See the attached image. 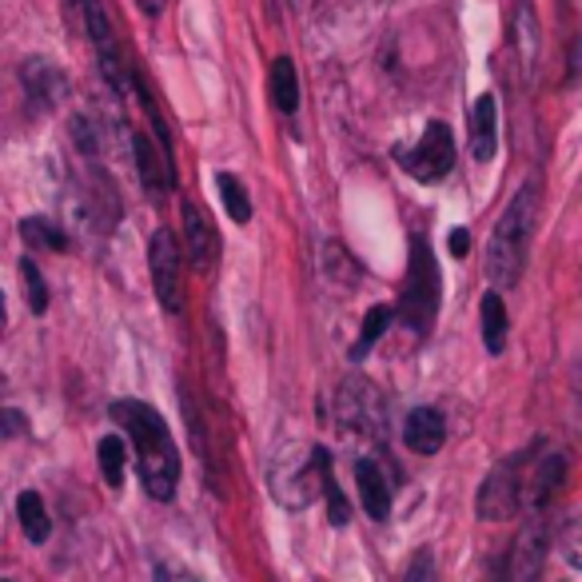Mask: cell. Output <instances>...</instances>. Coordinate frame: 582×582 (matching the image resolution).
<instances>
[{"instance_id": "1", "label": "cell", "mask_w": 582, "mask_h": 582, "mask_svg": "<svg viewBox=\"0 0 582 582\" xmlns=\"http://www.w3.org/2000/svg\"><path fill=\"white\" fill-rule=\"evenodd\" d=\"M112 419L128 431L136 448V467H140V483L152 499H172L180 483V455L172 443L164 419L140 399H116Z\"/></svg>"}, {"instance_id": "2", "label": "cell", "mask_w": 582, "mask_h": 582, "mask_svg": "<svg viewBox=\"0 0 582 582\" xmlns=\"http://www.w3.org/2000/svg\"><path fill=\"white\" fill-rule=\"evenodd\" d=\"M535 219H539V187L530 180V184H522L519 192H515V200H510L507 212H503V219H499V228L491 236L487 271L499 288H515V283H519L522 268H527Z\"/></svg>"}, {"instance_id": "3", "label": "cell", "mask_w": 582, "mask_h": 582, "mask_svg": "<svg viewBox=\"0 0 582 582\" xmlns=\"http://www.w3.org/2000/svg\"><path fill=\"white\" fill-rule=\"evenodd\" d=\"M327 467H332V455L323 448H283L280 455L271 459L268 487L280 507L303 510L320 499Z\"/></svg>"}, {"instance_id": "4", "label": "cell", "mask_w": 582, "mask_h": 582, "mask_svg": "<svg viewBox=\"0 0 582 582\" xmlns=\"http://www.w3.org/2000/svg\"><path fill=\"white\" fill-rule=\"evenodd\" d=\"M439 263L431 256V244L423 236L411 244V263H407V283L399 291V315L416 335L431 332V323L439 315Z\"/></svg>"}, {"instance_id": "5", "label": "cell", "mask_w": 582, "mask_h": 582, "mask_svg": "<svg viewBox=\"0 0 582 582\" xmlns=\"http://www.w3.org/2000/svg\"><path fill=\"white\" fill-rule=\"evenodd\" d=\"M148 268H152V288L164 312H184V256H180L176 236L160 228L148 244Z\"/></svg>"}, {"instance_id": "6", "label": "cell", "mask_w": 582, "mask_h": 582, "mask_svg": "<svg viewBox=\"0 0 582 582\" xmlns=\"http://www.w3.org/2000/svg\"><path fill=\"white\" fill-rule=\"evenodd\" d=\"M522 467H527V455H515V459H503L499 467L491 471L487 483L478 487V515L487 522H503L510 519L522 503Z\"/></svg>"}, {"instance_id": "7", "label": "cell", "mask_w": 582, "mask_h": 582, "mask_svg": "<svg viewBox=\"0 0 582 582\" xmlns=\"http://www.w3.org/2000/svg\"><path fill=\"white\" fill-rule=\"evenodd\" d=\"M407 176H416L419 184H439L443 176H451L455 168V140H451V128L431 120L427 132L419 136V144L403 157Z\"/></svg>"}, {"instance_id": "8", "label": "cell", "mask_w": 582, "mask_h": 582, "mask_svg": "<svg viewBox=\"0 0 582 582\" xmlns=\"http://www.w3.org/2000/svg\"><path fill=\"white\" fill-rule=\"evenodd\" d=\"M84 24H88V36H93L96 61H100V73L112 84L116 93H128V76H125V61H120V48H116L112 24L105 17V4L100 0H80Z\"/></svg>"}, {"instance_id": "9", "label": "cell", "mask_w": 582, "mask_h": 582, "mask_svg": "<svg viewBox=\"0 0 582 582\" xmlns=\"http://www.w3.org/2000/svg\"><path fill=\"white\" fill-rule=\"evenodd\" d=\"M184 239H187V256L196 263L200 271H208L219 256V236H216V224L212 216L200 204L184 200Z\"/></svg>"}, {"instance_id": "10", "label": "cell", "mask_w": 582, "mask_h": 582, "mask_svg": "<svg viewBox=\"0 0 582 582\" xmlns=\"http://www.w3.org/2000/svg\"><path fill=\"white\" fill-rule=\"evenodd\" d=\"M542 559H547V535H542L539 519H535L515 539V551H510V582H539Z\"/></svg>"}, {"instance_id": "11", "label": "cell", "mask_w": 582, "mask_h": 582, "mask_svg": "<svg viewBox=\"0 0 582 582\" xmlns=\"http://www.w3.org/2000/svg\"><path fill=\"white\" fill-rule=\"evenodd\" d=\"M443 439H448V423L439 416L435 407H416L403 423V443L416 455H435L443 448Z\"/></svg>"}, {"instance_id": "12", "label": "cell", "mask_w": 582, "mask_h": 582, "mask_svg": "<svg viewBox=\"0 0 582 582\" xmlns=\"http://www.w3.org/2000/svg\"><path fill=\"white\" fill-rule=\"evenodd\" d=\"M21 80L29 100H36L41 108H56L64 100V93H68V84H64L61 68L53 61H24Z\"/></svg>"}, {"instance_id": "13", "label": "cell", "mask_w": 582, "mask_h": 582, "mask_svg": "<svg viewBox=\"0 0 582 582\" xmlns=\"http://www.w3.org/2000/svg\"><path fill=\"white\" fill-rule=\"evenodd\" d=\"M355 483H359V499H364L367 515L371 519H387L391 515V487H387V478L375 459H359L355 463Z\"/></svg>"}, {"instance_id": "14", "label": "cell", "mask_w": 582, "mask_h": 582, "mask_svg": "<svg viewBox=\"0 0 582 582\" xmlns=\"http://www.w3.org/2000/svg\"><path fill=\"white\" fill-rule=\"evenodd\" d=\"M562 478H567V459L562 455H542L539 467H535V475L527 478V507L539 515V510H547V503L559 495Z\"/></svg>"}, {"instance_id": "15", "label": "cell", "mask_w": 582, "mask_h": 582, "mask_svg": "<svg viewBox=\"0 0 582 582\" xmlns=\"http://www.w3.org/2000/svg\"><path fill=\"white\" fill-rule=\"evenodd\" d=\"M499 152V140H495V96H478L475 108H471V157L475 164H491Z\"/></svg>"}, {"instance_id": "16", "label": "cell", "mask_w": 582, "mask_h": 582, "mask_svg": "<svg viewBox=\"0 0 582 582\" xmlns=\"http://www.w3.org/2000/svg\"><path fill=\"white\" fill-rule=\"evenodd\" d=\"M132 148H136V172H140L148 192H164V187H172V164H168V157H160L157 144H152L144 132L132 136Z\"/></svg>"}, {"instance_id": "17", "label": "cell", "mask_w": 582, "mask_h": 582, "mask_svg": "<svg viewBox=\"0 0 582 582\" xmlns=\"http://www.w3.org/2000/svg\"><path fill=\"white\" fill-rule=\"evenodd\" d=\"M478 312H483V320H478V327H483V344H487L491 355H503V347H507L510 320H507V308H503L499 291H487Z\"/></svg>"}, {"instance_id": "18", "label": "cell", "mask_w": 582, "mask_h": 582, "mask_svg": "<svg viewBox=\"0 0 582 582\" xmlns=\"http://www.w3.org/2000/svg\"><path fill=\"white\" fill-rule=\"evenodd\" d=\"M271 105L280 108V112H295L300 108V73H295V64L288 61V56H280V61L271 64Z\"/></svg>"}, {"instance_id": "19", "label": "cell", "mask_w": 582, "mask_h": 582, "mask_svg": "<svg viewBox=\"0 0 582 582\" xmlns=\"http://www.w3.org/2000/svg\"><path fill=\"white\" fill-rule=\"evenodd\" d=\"M17 515H21V527L32 542H44L53 535V522H48V510H44V499L36 491H21L17 499Z\"/></svg>"}, {"instance_id": "20", "label": "cell", "mask_w": 582, "mask_h": 582, "mask_svg": "<svg viewBox=\"0 0 582 582\" xmlns=\"http://www.w3.org/2000/svg\"><path fill=\"white\" fill-rule=\"evenodd\" d=\"M323 271L332 276L335 283H344V288H352L355 280H359V263H355V256L344 248V244H323Z\"/></svg>"}, {"instance_id": "21", "label": "cell", "mask_w": 582, "mask_h": 582, "mask_svg": "<svg viewBox=\"0 0 582 582\" xmlns=\"http://www.w3.org/2000/svg\"><path fill=\"white\" fill-rule=\"evenodd\" d=\"M216 187H219V196H224V208H228V216L236 219V224H248V219H251V200H248V192H244V184H239L231 172H219Z\"/></svg>"}, {"instance_id": "22", "label": "cell", "mask_w": 582, "mask_h": 582, "mask_svg": "<svg viewBox=\"0 0 582 582\" xmlns=\"http://www.w3.org/2000/svg\"><path fill=\"white\" fill-rule=\"evenodd\" d=\"M391 320H396V312L387 308V303H379V308H371L364 320V335H359V344L352 347V359H364L367 352H371L375 344H379V335L391 327Z\"/></svg>"}, {"instance_id": "23", "label": "cell", "mask_w": 582, "mask_h": 582, "mask_svg": "<svg viewBox=\"0 0 582 582\" xmlns=\"http://www.w3.org/2000/svg\"><path fill=\"white\" fill-rule=\"evenodd\" d=\"M21 236L29 239V244H36V248H53V251L68 248V236H64V228H56V224H48V219H41V216L24 219Z\"/></svg>"}, {"instance_id": "24", "label": "cell", "mask_w": 582, "mask_h": 582, "mask_svg": "<svg viewBox=\"0 0 582 582\" xmlns=\"http://www.w3.org/2000/svg\"><path fill=\"white\" fill-rule=\"evenodd\" d=\"M100 471H105V483L108 487H120V478H125V459H128V451H125V443L116 435H108V439H100Z\"/></svg>"}, {"instance_id": "25", "label": "cell", "mask_w": 582, "mask_h": 582, "mask_svg": "<svg viewBox=\"0 0 582 582\" xmlns=\"http://www.w3.org/2000/svg\"><path fill=\"white\" fill-rule=\"evenodd\" d=\"M323 495H327V519H332V527H344L352 507H347L344 491H340V483H335L332 467H327V475H323Z\"/></svg>"}, {"instance_id": "26", "label": "cell", "mask_w": 582, "mask_h": 582, "mask_svg": "<svg viewBox=\"0 0 582 582\" xmlns=\"http://www.w3.org/2000/svg\"><path fill=\"white\" fill-rule=\"evenodd\" d=\"M21 280H24V288H29V308H32L36 315H41L44 308H48V291H44L41 268H36L32 260H24V263H21Z\"/></svg>"}, {"instance_id": "27", "label": "cell", "mask_w": 582, "mask_h": 582, "mask_svg": "<svg viewBox=\"0 0 582 582\" xmlns=\"http://www.w3.org/2000/svg\"><path fill=\"white\" fill-rule=\"evenodd\" d=\"M559 547H562V559L571 562L574 571H582V519H567V522H562Z\"/></svg>"}, {"instance_id": "28", "label": "cell", "mask_w": 582, "mask_h": 582, "mask_svg": "<svg viewBox=\"0 0 582 582\" xmlns=\"http://www.w3.org/2000/svg\"><path fill=\"white\" fill-rule=\"evenodd\" d=\"M515 32H519L522 64H527V73H530V68H535V17H530L527 4L519 9V24H515Z\"/></svg>"}, {"instance_id": "29", "label": "cell", "mask_w": 582, "mask_h": 582, "mask_svg": "<svg viewBox=\"0 0 582 582\" xmlns=\"http://www.w3.org/2000/svg\"><path fill=\"white\" fill-rule=\"evenodd\" d=\"M403 582H439V567H435V554L431 551H419L407 567V579Z\"/></svg>"}, {"instance_id": "30", "label": "cell", "mask_w": 582, "mask_h": 582, "mask_svg": "<svg viewBox=\"0 0 582 582\" xmlns=\"http://www.w3.org/2000/svg\"><path fill=\"white\" fill-rule=\"evenodd\" d=\"M93 132H96V128L88 125L84 116H76V120H73V140H76V148H80L84 157H93V152H96V136Z\"/></svg>"}, {"instance_id": "31", "label": "cell", "mask_w": 582, "mask_h": 582, "mask_svg": "<svg viewBox=\"0 0 582 582\" xmlns=\"http://www.w3.org/2000/svg\"><path fill=\"white\" fill-rule=\"evenodd\" d=\"M157 582H204V579H196V574L184 571V567H172V562H160V567H157Z\"/></svg>"}, {"instance_id": "32", "label": "cell", "mask_w": 582, "mask_h": 582, "mask_svg": "<svg viewBox=\"0 0 582 582\" xmlns=\"http://www.w3.org/2000/svg\"><path fill=\"white\" fill-rule=\"evenodd\" d=\"M21 431H24V416L9 407V411H4V435H21Z\"/></svg>"}, {"instance_id": "33", "label": "cell", "mask_w": 582, "mask_h": 582, "mask_svg": "<svg viewBox=\"0 0 582 582\" xmlns=\"http://www.w3.org/2000/svg\"><path fill=\"white\" fill-rule=\"evenodd\" d=\"M467 248H471V239H467V231L459 228L455 236H451V256H455V260H463V256H467Z\"/></svg>"}, {"instance_id": "34", "label": "cell", "mask_w": 582, "mask_h": 582, "mask_svg": "<svg viewBox=\"0 0 582 582\" xmlns=\"http://www.w3.org/2000/svg\"><path fill=\"white\" fill-rule=\"evenodd\" d=\"M136 4H140V9H144L148 17H157V12H164L168 0H136Z\"/></svg>"}, {"instance_id": "35", "label": "cell", "mask_w": 582, "mask_h": 582, "mask_svg": "<svg viewBox=\"0 0 582 582\" xmlns=\"http://www.w3.org/2000/svg\"><path fill=\"white\" fill-rule=\"evenodd\" d=\"M283 4H288V9H295V4H300V0H283Z\"/></svg>"}, {"instance_id": "36", "label": "cell", "mask_w": 582, "mask_h": 582, "mask_svg": "<svg viewBox=\"0 0 582 582\" xmlns=\"http://www.w3.org/2000/svg\"><path fill=\"white\" fill-rule=\"evenodd\" d=\"M4 582H12V579H4Z\"/></svg>"}]
</instances>
